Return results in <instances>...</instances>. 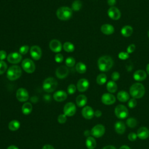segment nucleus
<instances>
[{
    "instance_id": "72a5a7b5",
    "label": "nucleus",
    "mask_w": 149,
    "mask_h": 149,
    "mask_svg": "<svg viewBox=\"0 0 149 149\" xmlns=\"http://www.w3.org/2000/svg\"><path fill=\"white\" fill-rule=\"evenodd\" d=\"M82 7V2L80 0H75L72 4V9L74 11H79Z\"/></svg>"
},
{
    "instance_id": "58836bf2",
    "label": "nucleus",
    "mask_w": 149,
    "mask_h": 149,
    "mask_svg": "<svg viewBox=\"0 0 149 149\" xmlns=\"http://www.w3.org/2000/svg\"><path fill=\"white\" fill-rule=\"evenodd\" d=\"M29 49L30 48H29V47L28 45H23V46L20 47V48H19V53L21 55L22 54V55H25L28 52Z\"/></svg>"
},
{
    "instance_id": "cd10ccee",
    "label": "nucleus",
    "mask_w": 149,
    "mask_h": 149,
    "mask_svg": "<svg viewBox=\"0 0 149 149\" xmlns=\"http://www.w3.org/2000/svg\"><path fill=\"white\" fill-rule=\"evenodd\" d=\"M118 86L115 81L113 80L109 81L107 84V90L109 93H114L117 91Z\"/></svg>"
},
{
    "instance_id": "39448f33",
    "label": "nucleus",
    "mask_w": 149,
    "mask_h": 149,
    "mask_svg": "<svg viewBox=\"0 0 149 149\" xmlns=\"http://www.w3.org/2000/svg\"><path fill=\"white\" fill-rule=\"evenodd\" d=\"M58 82L56 79L52 77H49L44 80L42 83V88L47 93H52L57 87Z\"/></svg>"
},
{
    "instance_id": "8fccbe9b",
    "label": "nucleus",
    "mask_w": 149,
    "mask_h": 149,
    "mask_svg": "<svg viewBox=\"0 0 149 149\" xmlns=\"http://www.w3.org/2000/svg\"><path fill=\"white\" fill-rule=\"evenodd\" d=\"M94 115L96 117L99 118V117H100L102 115V112H101V111L100 110H96L94 112Z\"/></svg>"
},
{
    "instance_id": "c9c22d12",
    "label": "nucleus",
    "mask_w": 149,
    "mask_h": 149,
    "mask_svg": "<svg viewBox=\"0 0 149 149\" xmlns=\"http://www.w3.org/2000/svg\"><path fill=\"white\" fill-rule=\"evenodd\" d=\"M75 59L72 56L68 57L65 60V64L68 67H73L75 65Z\"/></svg>"
},
{
    "instance_id": "bb28decb",
    "label": "nucleus",
    "mask_w": 149,
    "mask_h": 149,
    "mask_svg": "<svg viewBox=\"0 0 149 149\" xmlns=\"http://www.w3.org/2000/svg\"><path fill=\"white\" fill-rule=\"evenodd\" d=\"M96 141L92 136H88L86 140V146L88 149H94L96 147Z\"/></svg>"
},
{
    "instance_id": "c03bdc74",
    "label": "nucleus",
    "mask_w": 149,
    "mask_h": 149,
    "mask_svg": "<svg viewBox=\"0 0 149 149\" xmlns=\"http://www.w3.org/2000/svg\"><path fill=\"white\" fill-rule=\"evenodd\" d=\"M120 77V74L118 72H113L111 74V79L113 81H117Z\"/></svg>"
},
{
    "instance_id": "f257e3e1",
    "label": "nucleus",
    "mask_w": 149,
    "mask_h": 149,
    "mask_svg": "<svg viewBox=\"0 0 149 149\" xmlns=\"http://www.w3.org/2000/svg\"><path fill=\"white\" fill-rule=\"evenodd\" d=\"M97 65L100 71L107 72L109 71L113 66V61L110 56L104 55L98 59Z\"/></svg>"
},
{
    "instance_id": "aec40b11",
    "label": "nucleus",
    "mask_w": 149,
    "mask_h": 149,
    "mask_svg": "<svg viewBox=\"0 0 149 149\" xmlns=\"http://www.w3.org/2000/svg\"><path fill=\"white\" fill-rule=\"evenodd\" d=\"M67 96V93L65 91L58 90L54 94L53 98L57 102H62L66 99Z\"/></svg>"
},
{
    "instance_id": "09e8293b",
    "label": "nucleus",
    "mask_w": 149,
    "mask_h": 149,
    "mask_svg": "<svg viewBox=\"0 0 149 149\" xmlns=\"http://www.w3.org/2000/svg\"><path fill=\"white\" fill-rule=\"evenodd\" d=\"M116 0H107V3L108 5L111 6H114V5L116 4Z\"/></svg>"
},
{
    "instance_id": "603ef678",
    "label": "nucleus",
    "mask_w": 149,
    "mask_h": 149,
    "mask_svg": "<svg viewBox=\"0 0 149 149\" xmlns=\"http://www.w3.org/2000/svg\"><path fill=\"white\" fill-rule=\"evenodd\" d=\"M102 149H116V148L112 145H108V146H106L104 147H103Z\"/></svg>"
},
{
    "instance_id": "3c124183",
    "label": "nucleus",
    "mask_w": 149,
    "mask_h": 149,
    "mask_svg": "<svg viewBox=\"0 0 149 149\" xmlns=\"http://www.w3.org/2000/svg\"><path fill=\"white\" fill-rule=\"evenodd\" d=\"M42 149H55L54 147L50 144H45L42 147Z\"/></svg>"
},
{
    "instance_id": "f704fd0d",
    "label": "nucleus",
    "mask_w": 149,
    "mask_h": 149,
    "mask_svg": "<svg viewBox=\"0 0 149 149\" xmlns=\"http://www.w3.org/2000/svg\"><path fill=\"white\" fill-rule=\"evenodd\" d=\"M126 125L130 128H134L137 126V121L134 118H129L126 120Z\"/></svg>"
},
{
    "instance_id": "a18cd8bd",
    "label": "nucleus",
    "mask_w": 149,
    "mask_h": 149,
    "mask_svg": "<svg viewBox=\"0 0 149 149\" xmlns=\"http://www.w3.org/2000/svg\"><path fill=\"white\" fill-rule=\"evenodd\" d=\"M136 49V45L134 44H130L127 48V52L129 54H132L133 53Z\"/></svg>"
},
{
    "instance_id": "49530a36",
    "label": "nucleus",
    "mask_w": 149,
    "mask_h": 149,
    "mask_svg": "<svg viewBox=\"0 0 149 149\" xmlns=\"http://www.w3.org/2000/svg\"><path fill=\"white\" fill-rule=\"evenodd\" d=\"M128 139L131 141H135L137 137V134L135 133H133V132H132V133H130L128 135Z\"/></svg>"
},
{
    "instance_id": "864d4df0",
    "label": "nucleus",
    "mask_w": 149,
    "mask_h": 149,
    "mask_svg": "<svg viewBox=\"0 0 149 149\" xmlns=\"http://www.w3.org/2000/svg\"><path fill=\"white\" fill-rule=\"evenodd\" d=\"M7 149H19V148L17 147H16V146H14V145H11V146H9Z\"/></svg>"
},
{
    "instance_id": "79ce46f5",
    "label": "nucleus",
    "mask_w": 149,
    "mask_h": 149,
    "mask_svg": "<svg viewBox=\"0 0 149 149\" xmlns=\"http://www.w3.org/2000/svg\"><path fill=\"white\" fill-rule=\"evenodd\" d=\"M58 122L59 123H64L66 122V120H67V116L63 113V114H60L58 116Z\"/></svg>"
},
{
    "instance_id": "423d86ee",
    "label": "nucleus",
    "mask_w": 149,
    "mask_h": 149,
    "mask_svg": "<svg viewBox=\"0 0 149 149\" xmlns=\"http://www.w3.org/2000/svg\"><path fill=\"white\" fill-rule=\"evenodd\" d=\"M115 114L118 118L123 119L128 116L129 111L125 105L119 104L115 108Z\"/></svg>"
},
{
    "instance_id": "f3484780",
    "label": "nucleus",
    "mask_w": 149,
    "mask_h": 149,
    "mask_svg": "<svg viewBox=\"0 0 149 149\" xmlns=\"http://www.w3.org/2000/svg\"><path fill=\"white\" fill-rule=\"evenodd\" d=\"M69 73V70L68 68L65 66H61L56 69L55 74L56 76L60 79H64L66 77Z\"/></svg>"
},
{
    "instance_id": "b1692460",
    "label": "nucleus",
    "mask_w": 149,
    "mask_h": 149,
    "mask_svg": "<svg viewBox=\"0 0 149 149\" xmlns=\"http://www.w3.org/2000/svg\"><path fill=\"white\" fill-rule=\"evenodd\" d=\"M133 31V29L132 27L129 25L124 26L121 29V30H120V33L122 35L125 37H130L132 34Z\"/></svg>"
},
{
    "instance_id": "4be33fe9",
    "label": "nucleus",
    "mask_w": 149,
    "mask_h": 149,
    "mask_svg": "<svg viewBox=\"0 0 149 149\" xmlns=\"http://www.w3.org/2000/svg\"><path fill=\"white\" fill-rule=\"evenodd\" d=\"M115 29L112 24H104L101 27V31L105 35H111L113 33Z\"/></svg>"
},
{
    "instance_id": "6e6552de",
    "label": "nucleus",
    "mask_w": 149,
    "mask_h": 149,
    "mask_svg": "<svg viewBox=\"0 0 149 149\" xmlns=\"http://www.w3.org/2000/svg\"><path fill=\"white\" fill-rule=\"evenodd\" d=\"M105 129L104 125L101 124H98L94 126L91 130V134L96 138L102 137L105 133Z\"/></svg>"
},
{
    "instance_id": "1a4fd4ad",
    "label": "nucleus",
    "mask_w": 149,
    "mask_h": 149,
    "mask_svg": "<svg viewBox=\"0 0 149 149\" xmlns=\"http://www.w3.org/2000/svg\"><path fill=\"white\" fill-rule=\"evenodd\" d=\"M76 112V105L71 102L66 103L63 107V113L66 116H72Z\"/></svg>"
},
{
    "instance_id": "0eeeda50",
    "label": "nucleus",
    "mask_w": 149,
    "mask_h": 149,
    "mask_svg": "<svg viewBox=\"0 0 149 149\" xmlns=\"http://www.w3.org/2000/svg\"><path fill=\"white\" fill-rule=\"evenodd\" d=\"M22 67L27 73H33L36 69L34 62L29 58H26L22 62Z\"/></svg>"
},
{
    "instance_id": "ea45409f",
    "label": "nucleus",
    "mask_w": 149,
    "mask_h": 149,
    "mask_svg": "<svg viewBox=\"0 0 149 149\" xmlns=\"http://www.w3.org/2000/svg\"><path fill=\"white\" fill-rule=\"evenodd\" d=\"M129 57V54L127 52H120L118 54V58L121 60H126Z\"/></svg>"
},
{
    "instance_id": "6e6d98bb",
    "label": "nucleus",
    "mask_w": 149,
    "mask_h": 149,
    "mask_svg": "<svg viewBox=\"0 0 149 149\" xmlns=\"http://www.w3.org/2000/svg\"><path fill=\"white\" fill-rule=\"evenodd\" d=\"M91 134V132H90L89 130H86L84 132V134L86 136H89V135Z\"/></svg>"
},
{
    "instance_id": "393cba45",
    "label": "nucleus",
    "mask_w": 149,
    "mask_h": 149,
    "mask_svg": "<svg viewBox=\"0 0 149 149\" xmlns=\"http://www.w3.org/2000/svg\"><path fill=\"white\" fill-rule=\"evenodd\" d=\"M87 102V97L83 94L79 95L76 98V103L79 107H83L86 105Z\"/></svg>"
},
{
    "instance_id": "412c9836",
    "label": "nucleus",
    "mask_w": 149,
    "mask_h": 149,
    "mask_svg": "<svg viewBox=\"0 0 149 149\" xmlns=\"http://www.w3.org/2000/svg\"><path fill=\"white\" fill-rule=\"evenodd\" d=\"M136 134L140 139L145 140L149 137V130L146 127H141L138 129Z\"/></svg>"
},
{
    "instance_id": "20e7f679",
    "label": "nucleus",
    "mask_w": 149,
    "mask_h": 149,
    "mask_svg": "<svg viewBox=\"0 0 149 149\" xmlns=\"http://www.w3.org/2000/svg\"><path fill=\"white\" fill-rule=\"evenodd\" d=\"M22 69L17 65H13L9 68L6 72V77L10 81L18 79L22 75Z\"/></svg>"
},
{
    "instance_id": "5fc2aeb1",
    "label": "nucleus",
    "mask_w": 149,
    "mask_h": 149,
    "mask_svg": "<svg viewBox=\"0 0 149 149\" xmlns=\"http://www.w3.org/2000/svg\"><path fill=\"white\" fill-rule=\"evenodd\" d=\"M119 149H130V148L126 145H123L119 148Z\"/></svg>"
},
{
    "instance_id": "dca6fc26",
    "label": "nucleus",
    "mask_w": 149,
    "mask_h": 149,
    "mask_svg": "<svg viewBox=\"0 0 149 149\" xmlns=\"http://www.w3.org/2000/svg\"><path fill=\"white\" fill-rule=\"evenodd\" d=\"M89 87V81L87 79L82 78L79 80L77 83V89L80 92L86 91Z\"/></svg>"
},
{
    "instance_id": "7ed1b4c3",
    "label": "nucleus",
    "mask_w": 149,
    "mask_h": 149,
    "mask_svg": "<svg viewBox=\"0 0 149 149\" xmlns=\"http://www.w3.org/2000/svg\"><path fill=\"white\" fill-rule=\"evenodd\" d=\"M72 9L68 6H61L59 8L56 12L57 17L63 21L70 19L72 16Z\"/></svg>"
},
{
    "instance_id": "f03ea898",
    "label": "nucleus",
    "mask_w": 149,
    "mask_h": 149,
    "mask_svg": "<svg viewBox=\"0 0 149 149\" xmlns=\"http://www.w3.org/2000/svg\"><path fill=\"white\" fill-rule=\"evenodd\" d=\"M129 93L133 98L135 99L141 98L145 94V87L140 83H135L130 86Z\"/></svg>"
},
{
    "instance_id": "473e14b6",
    "label": "nucleus",
    "mask_w": 149,
    "mask_h": 149,
    "mask_svg": "<svg viewBox=\"0 0 149 149\" xmlns=\"http://www.w3.org/2000/svg\"><path fill=\"white\" fill-rule=\"evenodd\" d=\"M63 49L68 52H72L74 50V46L73 44L70 42H65L63 44Z\"/></svg>"
},
{
    "instance_id": "5701e85b",
    "label": "nucleus",
    "mask_w": 149,
    "mask_h": 149,
    "mask_svg": "<svg viewBox=\"0 0 149 149\" xmlns=\"http://www.w3.org/2000/svg\"><path fill=\"white\" fill-rule=\"evenodd\" d=\"M115 132L119 134H122L126 130V126L122 121H117L114 125Z\"/></svg>"
},
{
    "instance_id": "4c0bfd02",
    "label": "nucleus",
    "mask_w": 149,
    "mask_h": 149,
    "mask_svg": "<svg viewBox=\"0 0 149 149\" xmlns=\"http://www.w3.org/2000/svg\"><path fill=\"white\" fill-rule=\"evenodd\" d=\"M76 88H77V87L74 84H71L68 86V87L67 88V91L69 94H73L76 92Z\"/></svg>"
},
{
    "instance_id": "a878e982",
    "label": "nucleus",
    "mask_w": 149,
    "mask_h": 149,
    "mask_svg": "<svg viewBox=\"0 0 149 149\" xmlns=\"http://www.w3.org/2000/svg\"><path fill=\"white\" fill-rule=\"evenodd\" d=\"M130 95L129 93L125 91H120L117 94V99L120 101L122 102H126L127 101L129 100Z\"/></svg>"
},
{
    "instance_id": "c756f323",
    "label": "nucleus",
    "mask_w": 149,
    "mask_h": 149,
    "mask_svg": "<svg viewBox=\"0 0 149 149\" xmlns=\"http://www.w3.org/2000/svg\"><path fill=\"white\" fill-rule=\"evenodd\" d=\"M20 126V123L17 120H11L8 125V127L11 131H16L19 129Z\"/></svg>"
},
{
    "instance_id": "2f4dec72",
    "label": "nucleus",
    "mask_w": 149,
    "mask_h": 149,
    "mask_svg": "<svg viewBox=\"0 0 149 149\" xmlns=\"http://www.w3.org/2000/svg\"><path fill=\"white\" fill-rule=\"evenodd\" d=\"M107 80V75L105 73H100L96 78V82L99 85L104 84Z\"/></svg>"
},
{
    "instance_id": "a211bd4d",
    "label": "nucleus",
    "mask_w": 149,
    "mask_h": 149,
    "mask_svg": "<svg viewBox=\"0 0 149 149\" xmlns=\"http://www.w3.org/2000/svg\"><path fill=\"white\" fill-rule=\"evenodd\" d=\"M81 115L85 119H91L94 115V111L91 107L85 106L82 109Z\"/></svg>"
},
{
    "instance_id": "e433bc0d",
    "label": "nucleus",
    "mask_w": 149,
    "mask_h": 149,
    "mask_svg": "<svg viewBox=\"0 0 149 149\" xmlns=\"http://www.w3.org/2000/svg\"><path fill=\"white\" fill-rule=\"evenodd\" d=\"M7 70V64L3 61H0V75L3 74Z\"/></svg>"
},
{
    "instance_id": "9b49d317",
    "label": "nucleus",
    "mask_w": 149,
    "mask_h": 149,
    "mask_svg": "<svg viewBox=\"0 0 149 149\" xmlns=\"http://www.w3.org/2000/svg\"><path fill=\"white\" fill-rule=\"evenodd\" d=\"M107 14L109 17L113 20H119L121 17V12L120 10L115 6L110 7L108 10Z\"/></svg>"
},
{
    "instance_id": "ddd939ff",
    "label": "nucleus",
    "mask_w": 149,
    "mask_h": 149,
    "mask_svg": "<svg viewBox=\"0 0 149 149\" xmlns=\"http://www.w3.org/2000/svg\"><path fill=\"white\" fill-rule=\"evenodd\" d=\"M22 55L19 52H12L8 55L7 56V60L8 61L13 64H16L19 63L22 60Z\"/></svg>"
},
{
    "instance_id": "13d9d810",
    "label": "nucleus",
    "mask_w": 149,
    "mask_h": 149,
    "mask_svg": "<svg viewBox=\"0 0 149 149\" xmlns=\"http://www.w3.org/2000/svg\"><path fill=\"white\" fill-rule=\"evenodd\" d=\"M147 35H148V37L149 38V30L148 31V33H147Z\"/></svg>"
},
{
    "instance_id": "7c9ffc66",
    "label": "nucleus",
    "mask_w": 149,
    "mask_h": 149,
    "mask_svg": "<svg viewBox=\"0 0 149 149\" xmlns=\"http://www.w3.org/2000/svg\"><path fill=\"white\" fill-rule=\"evenodd\" d=\"M76 70L78 73L80 74H83L87 70V66L84 63L79 62L76 65Z\"/></svg>"
},
{
    "instance_id": "37998d69",
    "label": "nucleus",
    "mask_w": 149,
    "mask_h": 149,
    "mask_svg": "<svg viewBox=\"0 0 149 149\" xmlns=\"http://www.w3.org/2000/svg\"><path fill=\"white\" fill-rule=\"evenodd\" d=\"M63 60V56L62 54L58 53L55 56V61L57 63H61Z\"/></svg>"
},
{
    "instance_id": "de8ad7c7",
    "label": "nucleus",
    "mask_w": 149,
    "mask_h": 149,
    "mask_svg": "<svg viewBox=\"0 0 149 149\" xmlns=\"http://www.w3.org/2000/svg\"><path fill=\"white\" fill-rule=\"evenodd\" d=\"M7 57V54L5 51L1 50L0 51V61H3Z\"/></svg>"
},
{
    "instance_id": "f8f14e48",
    "label": "nucleus",
    "mask_w": 149,
    "mask_h": 149,
    "mask_svg": "<svg viewBox=\"0 0 149 149\" xmlns=\"http://www.w3.org/2000/svg\"><path fill=\"white\" fill-rule=\"evenodd\" d=\"M30 54L33 59L38 61L41 57L42 51L40 47L37 45H33L30 49Z\"/></svg>"
},
{
    "instance_id": "c85d7f7f",
    "label": "nucleus",
    "mask_w": 149,
    "mask_h": 149,
    "mask_svg": "<svg viewBox=\"0 0 149 149\" xmlns=\"http://www.w3.org/2000/svg\"><path fill=\"white\" fill-rule=\"evenodd\" d=\"M33 109L32 105L30 102H27L23 104L22 107V111L24 115H29L30 114Z\"/></svg>"
},
{
    "instance_id": "2eb2a0df",
    "label": "nucleus",
    "mask_w": 149,
    "mask_h": 149,
    "mask_svg": "<svg viewBox=\"0 0 149 149\" xmlns=\"http://www.w3.org/2000/svg\"><path fill=\"white\" fill-rule=\"evenodd\" d=\"M49 47L52 51L56 53H59L60 51H61L62 48V45L61 42L56 39H53L51 40L49 44Z\"/></svg>"
},
{
    "instance_id": "4468645a",
    "label": "nucleus",
    "mask_w": 149,
    "mask_h": 149,
    "mask_svg": "<svg viewBox=\"0 0 149 149\" xmlns=\"http://www.w3.org/2000/svg\"><path fill=\"white\" fill-rule=\"evenodd\" d=\"M116 98L111 93H104L101 96L102 102L107 105L113 104L115 102Z\"/></svg>"
},
{
    "instance_id": "4d7b16f0",
    "label": "nucleus",
    "mask_w": 149,
    "mask_h": 149,
    "mask_svg": "<svg viewBox=\"0 0 149 149\" xmlns=\"http://www.w3.org/2000/svg\"><path fill=\"white\" fill-rule=\"evenodd\" d=\"M146 72L149 75V63L146 66Z\"/></svg>"
},
{
    "instance_id": "6ab92c4d",
    "label": "nucleus",
    "mask_w": 149,
    "mask_h": 149,
    "mask_svg": "<svg viewBox=\"0 0 149 149\" xmlns=\"http://www.w3.org/2000/svg\"><path fill=\"white\" fill-rule=\"evenodd\" d=\"M134 80L137 81H141L144 80L147 77V73L143 70H137L135 71L133 75Z\"/></svg>"
},
{
    "instance_id": "a19ab883",
    "label": "nucleus",
    "mask_w": 149,
    "mask_h": 149,
    "mask_svg": "<svg viewBox=\"0 0 149 149\" xmlns=\"http://www.w3.org/2000/svg\"><path fill=\"white\" fill-rule=\"evenodd\" d=\"M127 105H128V107L130 108H134L136 106V105H137V101H136V100L135 98H134L130 99L129 100V101H128Z\"/></svg>"
},
{
    "instance_id": "9d476101",
    "label": "nucleus",
    "mask_w": 149,
    "mask_h": 149,
    "mask_svg": "<svg viewBox=\"0 0 149 149\" xmlns=\"http://www.w3.org/2000/svg\"><path fill=\"white\" fill-rule=\"evenodd\" d=\"M16 97L20 102H26L29 98V93L26 89L24 88H19L16 91Z\"/></svg>"
}]
</instances>
